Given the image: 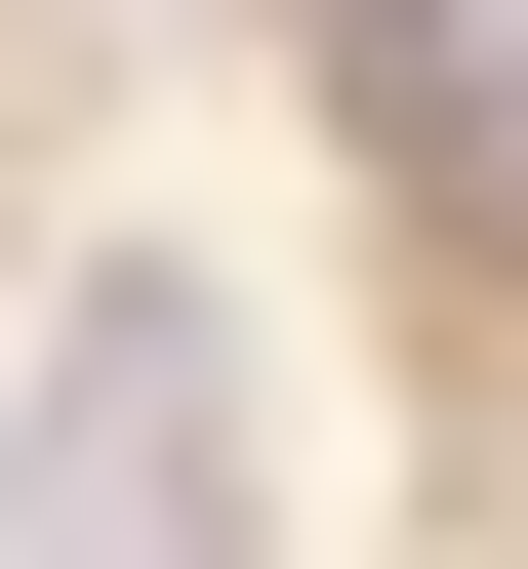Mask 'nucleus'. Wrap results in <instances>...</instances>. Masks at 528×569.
Wrapping results in <instances>:
<instances>
[{
    "label": "nucleus",
    "instance_id": "1",
    "mask_svg": "<svg viewBox=\"0 0 528 569\" xmlns=\"http://www.w3.org/2000/svg\"><path fill=\"white\" fill-rule=\"evenodd\" d=\"M0 569H245V326H203L163 244L41 326V407H0Z\"/></svg>",
    "mask_w": 528,
    "mask_h": 569
}]
</instances>
